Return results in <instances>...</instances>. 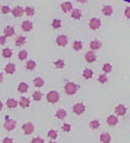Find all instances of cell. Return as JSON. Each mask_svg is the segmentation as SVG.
Returning <instances> with one entry per match:
<instances>
[{
	"mask_svg": "<svg viewBox=\"0 0 130 143\" xmlns=\"http://www.w3.org/2000/svg\"><path fill=\"white\" fill-rule=\"evenodd\" d=\"M64 90H65V92L68 94V95H73L77 92V90H78V87L75 83H72V82H69L65 85L64 87Z\"/></svg>",
	"mask_w": 130,
	"mask_h": 143,
	"instance_id": "1",
	"label": "cell"
},
{
	"mask_svg": "<svg viewBox=\"0 0 130 143\" xmlns=\"http://www.w3.org/2000/svg\"><path fill=\"white\" fill-rule=\"evenodd\" d=\"M47 99L50 103L55 104L59 100V95L56 91H50L47 96Z\"/></svg>",
	"mask_w": 130,
	"mask_h": 143,
	"instance_id": "2",
	"label": "cell"
},
{
	"mask_svg": "<svg viewBox=\"0 0 130 143\" xmlns=\"http://www.w3.org/2000/svg\"><path fill=\"white\" fill-rule=\"evenodd\" d=\"M15 125H16V122L11 119L6 120L5 122V124H4V127L6 129L7 131H12L13 129H14Z\"/></svg>",
	"mask_w": 130,
	"mask_h": 143,
	"instance_id": "3",
	"label": "cell"
},
{
	"mask_svg": "<svg viewBox=\"0 0 130 143\" xmlns=\"http://www.w3.org/2000/svg\"><path fill=\"white\" fill-rule=\"evenodd\" d=\"M100 25H101V22H100V20L97 19V18L91 19V21H90L89 23V27L91 28L92 30H97L98 28L100 27Z\"/></svg>",
	"mask_w": 130,
	"mask_h": 143,
	"instance_id": "4",
	"label": "cell"
},
{
	"mask_svg": "<svg viewBox=\"0 0 130 143\" xmlns=\"http://www.w3.org/2000/svg\"><path fill=\"white\" fill-rule=\"evenodd\" d=\"M56 43H57L58 46H60V47H64V46L67 45L68 39H67V38L63 35L58 36L57 39H56Z\"/></svg>",
	"mask_w": 130,
	"mask_h": 143,
	"instance_id": "5",
	"label": "cell"
},
{
	"mask_svg": "<svg viewBox=\"0 0 130 143\" xmlns=\"http://www.w3.org/2000/svg\"><path fill=\"white\" fill-rule=\"evenodd\" d=\"M73 111L74 113H76L77 114H81L82 113L85 111V106L82 104H76L73 107Z\"/></svg>",
	"mask_w": 130,
	"mask_h": 143,
	"instance_id": "6",
	"label": "cell"
},
{
	"mask_svg": "<svg viewBox=\"0 0 130 143\" xmlns=\"http://www.w3.org/2000/svg\"><path fill=\"white\" fill-rule=\"evenodd\" d=\"M22 129H23V131H24L25 134H27V135L31 134L33 132V131H34V127H33V125L31 124H24V125L22 126Z\"/></svg>",
	"mask_w": 130,
	"mask_h": 143,
	"instance_id": "7",
	"label": "cell"
},
{
	"mask_svg": "<svg viewBox=\"0 0 130 143\" xmlns=\"http://www.w3.org/2000/svg\"><path fill=\"white\" fill-rule=\"evenodd\" d=\"M23 12H24L23 11V9L20 6H16L12 10V13H13V15H14L15 17H20V16H21L23 13Z\"/></svg>",
	"mask_w": 130,
	"mask_h": 143,
	"instance_id": "8",
	"label": "cell"
},
{
	"mask_svg": "<svg viewBox=\"0 0 130 143\" xmlns=\"http://www.w3.org/2000/svg\"><path fill=\"white\" fill-rule=\"evenodd\" d=\"M21 28L24 31H29L32 30V23L29 21H25L21 24Z\"/></svg>",
	"mask_w": 130,
	"mask_h": 143,
	"instance_id": "9",
	"label": "cell"
},
{
	"mask_svg": "<svg viewBox=\"0 0 130 143\" xmlns=\"http://www.w3.org/2000/svg\"><path fill=\"white\" fill-rule=\"evenodd\" d=\"M126 111H127V110H126V107L124 106H122V105L118 106L115 109V112L118 115H124V114H126Z\"/></svg>",
	"mask_w": 130,
	"mask_h": 143,
	"instance_id": "10",
	"label": "cell"
},
{
	"mask_svg": "<svg viewBox=\"0 0 130 143\" xmlns=\"http://www.w3.org/2000/svg\"><path fill=\"white\" fill-rule=\"evenodd\" d=\"M61 7H62V10H63V12H65V13H67V12L71 11V10L72 9V5H71V4L70 3V2L63 3L61 5Z\"/></svg>",
	"mask_w": 130,
	"mask_h": 143,
	"instance_id": "11",
	"label": "cell"
},
{
	"mask_svg": "<svg viewBox=\"0 0 130 143\" xmlns=\"http://www.w3.org/2000/svg\"><path fill=\"white\" fill-rule=\"evenodd\" d=\"M85 58L88 63H92V62H94L95 60V55L92 51H89L86 54Z\"/></svg>",
	"mask_w": 130,
	"mask_h": 143,
	"instance_id": "12",
	"label": "cell"
},
{
	"mask_svg": "<svg viewBox=\"0 0 130 143\" xmlns=\"http://www.w3.org/2000/svg\"><path fill=\"white\" fill-rule=\"evenodd\" d=\"M5 72H6L7 73L13 74V72H14V71H15V66H14V64H8L6 66H5Z\"/></svg>",
	"mask_w": 130,
	"mask_h": 143,
	"instance_id": "13",
	"label": "cell"
},
{
	"mask_svg": "<svg viewBox=\"0 0 130 143\" xmlns=\"http://www.w3.org/2000/svg\"><path fill=\"white\" fill-rule=\"evenodd\" d=\"M101 47V43L97 40H95V41H92L90 43V48L92 50H96V49H99Z\"/></svg>",
	"mask_w": 130,
	"mask_h": 143,
	"instance_id": "14",
	"label": "cell"
},
{
	"mask_svg": "<svg viewBox=\"0 0 130 143\" xmlns=\"http://www.w3.org/2000/svg\"><path fill=\"white\" fill-rule=\"evenodd\" d=\"M107 122H108V124H109V125L113 126V125H115V124H117V122H118V119L115 117V116L111 115V116H109V117H108V119H107Z\"/></svg>",
	"mask_w": 130,
	"mask_h": 143,
	"instance_id": "15",
	"label": "cell"
},
{
	"mask_svg": "<svg viewBox=\"0 0 130 143\" xmlns=\"http://www.w3.org/2000/svg\"><path fill=\"white\" fill-rule=\"evenodd\" d=\"M4 31H5V36H7V37H11V36H13V34H14V30H13V28L11 27V26L6 27Z\"/></svg>",
	"mask_w": 130,
	"mask_h": 143,
	"instance_id": "16",
	"label": "cell"
},
{
	"mask_svg": "<svg viewBox=\"0 0 130 143\" xmlns=\"http://www.w3.org/2000/svg\"><path fill=\"white\" fill-rule=\"evenodd\" d=\"M20 106H21V107H27L29 105V100L28 99V98H21V100H20Z\"/></svg>",
	"mask_w": 130,
	"mask_h": 143,
	"instance_id": "17",
	"label": "cell"
},
{
	"mask_svg": "<svg viewBox=\"0 0 130 143\" xmlns=\"http://www.w3.org/2000/svg\"><path fill=\"white\" fill-rule=\"evenodd\" d=\"M100 140H101V141H103V143H109L110 140H111V136H110L108 133H104V134H103V135H101Z\"/></svg>",
	"mask_w": 130,
	"mask_h": 143,
	"instance_id": "18",
	"label": "cell"
},
{
	"mask_svg": "<svg viewBox=\"0 0 130 143\" xmlns=\"http://www.w3.org/2000/svg\"><path fill=\"white\" fill-rule=\"evenodd\" d=\"M103 15H111V13H112V8L111 6H109V5H106V6L103 7Z\"/></svg>",
	"mask_w": 130,
	"mask_h": 143,
	"instance_id": "19",
	"label": "cell"
},
{
	"mask_svg": "<svg viewBox=\"0 0 130 143\" xmlns=\"http://www.w3.org/2000/svg\"><path fill=\"white\" fill-rule=\"evenodd\" d=\"M28 90V85L26 83H21L19 86H18V90L21 93H24V92L27 91Z\"/></svg>",
	"mask_w": 130,
	"mask_h": 143,
	"instance_id": "20",
	"label": "cell"
},
{
	"mask_svg": "<svg viewBox=\"0 0 130 143\" xmlns=\"http://www.w3.org/2000/svg\"><path fill=\"white\" fill-rule=\"evenodd\" d=\"M33 83H34V85L36 86V87H41V86H43V84H44V81H43V80L41 79V78H36L35 80H33Z\"/></svg>",
	"mask_w": 130,
	"mask_h": 143,
	"instance_id": "21",
	"label": "cell"
},
{
	"mask_svg": "<svg viewBox=\"0 0 130 143\" xmlns=\"http://www.w3.org/2000/svg\"><path fill=\"white\" fill-rule=\"evenodd\" d=\"M71 17L74 18V19H79V18L81 17V13L79 11L78 9H75L72 11V13H71Z\"/></svg>",
	"mask_w": 130,
	"mask_h": 143,
	"instance_id": "22",
	"label": "cell"
},
{
	"mask_svg": "<svg viewBox=\"0 0 130 143\" xmlns=\"http://www.w3.org/2000/svg\"><path fill=\"white\" fill-rule=\"evenodd\" d=\"M6 105L9 108H14L16 107L17 106V102L15 101L14 99H9L8 101L6 102Z\"/></svg>",
	"mask_w": 130,
	"mask_h": 143,
	"instance_id": "23",
	"label": "cell"
},
{
	"mask_svg": "<svg viewBox=\"0 0 130 143\" xmlns=\"http://www.w3.org/2000/svg\"><path fill=\"white\" fill-rule=\"evenodd\" d=\"M56 116L59 119H63L66 116V112L63 109H60L56 112Z\"/></svg>",
	"mask_w": 130,
	"mask_h": 143,
	"instance_id": "24",
	"label": "cell"
},
{
	"mask_svg": "<svg viewBox=\"0 0 130 143\" xmlns=\"http://www.w3.org/2000/svg\"><path fill=\"white\" fill-rule=\"evenodd\" d=\"M92 75H93V72H92L90 69L85 70L83 72V76L86 78V79H90V78L92 77Z\"/></svg>",
	"mask_w": 130,
	"mask_h": 143,
	"instance_id": "25",
	"label": "cell"
},
{
	"mask_svg": "<svg viewBox=\"0 0 130 143\" xmlns=\"http://www.w3.org/2000/svg\"><path fill=\"white\" fill-rule=\"evenodd\" d=\"M3 56L5 58H9L12 56V51L9 49V48H5L3 50Z\"/></svg>",
	"mask_w": 130,
	"mask_h": 143,
	"instance_id": "26",
	"label": "cell"
},
{
	"mask_svg": "<svg viewBox=\"0 0 130 143\" xmlns=\"http://www.w3.org/2000/svg\"><path fill=\"white\" fill-rule=\"evenodd\" d=\"M36 66V63L34 61H28L26 64V68L28 70H33Z\"/></svg>",
	"mask_w": 130,
	"mask_h": 143,
	"instance_id": "27",
	"label": "cell"
},
{
	"mask_svg": "<svg viewBox=\"0 0 130 143\" xmlns=\"http://www.w3.org/2000/svg\"><path fill=\"white\" fill-rule=\"evenodd\" d=\"M41 98H42V95L39 91H36L33 93V98L36 101H39V100L41 99Z\"/></svg>",
	"mask_w": 130,
	"mask_h": 143,
	"instance_id": "28",
	"label": "cell"
},
{
	"mask_svg": "<svg viewBox=\"0 0 130 143\" xmlns=\"http://www.w3.org/2000/svg\"><path fill=\"white\" fill-rule=\"evenodd\" d=\"M25 41V38L22 37V36H20L16 39V45L17 46H21Z\"/></svg>",
	"mask_w": 130,
	"mask_h": 143,
	"instance_id": "29",
	"label": "cell"
},
{
	"mask_svg": "<svg viewBox=\"0 0 130 143\" xmlns=\"http://www.w3.org/2000/svg\"><path fill=\"white\" fill-rule=\"evenodd\" d=\"M19 56L20 60H24L26 59V57H27V52H26L25 50H21L19 53V56Z\"/></svg>",
	"mask_w": 130,
	"mask_h": 143,
	"instance_id": "30",
	"label": "cell"
},
{
	"mask_svg": "<svg viewBox=\"0 0 130 143\" xmlns=\"http://www.w3.org/2000/svg\"><path fill=\"white\" fill-rule=\"evenodd\" d=\"M81 47H82L81 42H79V41H75V42H74V44H73V48H74V49L78 51V50H80Z\"/></svg>",
	"mask_w": 130,
	"mask_h": 143,
	"instance_id": "31",
	"label": "cell"
},
{
	"mask_svg": "<svg viewBox=\"0 0 130 143\" xmlns=\"http://www.w3.org/2000/svg\"><path fill=\"white\" fill-rule=\"evenodd\" d=\"M25 13L28 16H32L34 15V9L31 7H26Z\"/></svg>",
	"mask_w": 130,
	"mask_h": 143,
	"instance_id": "32",
	"label": "cell"
},
{
	"mask_svg": "<svg viewBox=\"0 0 130 143\" xmlns=\"http://www.w3.org/2000/svg\"><path fill=\"white\" fill-rule=\"evenodd\" d=\"M90 127L92 129H97L99 127V122H97V121H92V122H90Z\"/></svg>",
	"mask_w": 130,
	"mask_h": 143,
	"instance_id": "33",
	"label": "cell"
},
{
	"mask_svg": "<svg viewBox=\"0 0 130 143\" xmlns=\"http://www.w3.org/2000/svg\"><path fill=\"white\" fill-rule=\"evenodd\" d=\"M55 64L56 68H63V66H64V63H63V60H58V61L55 62Z\"/></svg>",
	"mask_w": 130,
	"mask_h": 143,
	"instance_id": "34",
	"label": "cell"
},
{
	"mask_svg": "<svg viewBox=\"0 0 130 143\" xmlns=\"http://www.w3.org/2000/svg\"><path fill=\"white\" fill-rule=\"evenodd\" d=\"M53 27L55 29H58V28L61 27V22L59 20H53Z\"/></svg>",
	"mask_w": 130,
	"mask_h": 143,
	"instance_id": "35",
	"label": "cell"
},
{
	"mask_svg": "<svg viewBox=\"0 0 130 143\" xmlns=\"http://www.w3.org/2000/svg\"><path fill=\"white\" fill-rule=\"evenodd\" d=\"M103 70L105 72H110L111 71V64H104V66H103Z\"/></svg>",
	"mask_w": 130,
	"mask_h": 143,
	"instance_id": "36",
	"label": "cell"
},
{
	"mask_svg": "<svg viewBox=\"0 0 130 143\" xmlns=\"http://www.w3.org/2000/svg\"><path fill=\"white\" fill-rule=\"evenodd\" d=\"M56 132H55V131H50L48 132V137L51 139H53V140H55V139H56Z\"/></svg>",
	"mask_w": 130,
	"mask_h": 143,
	"instance_id": "37",
	"label": "cell"
},
{
	"mask_svg": "<svg viewBox=\"0 0 130 143\" xmlns=\"http://www.w3.org/2000/svg\"><path fill=\"white\" fill-rule=\"evenodd\" d=\"M98 80H99L101 83H104V82H106V80H107V77H106L105 74H103V75L100 76Z\"/></svg>",
	"mask_w": 130,
	"mask_h": 143,
	"instance_id": "38",
	"label": "cell"
},
{
	"mask_svg": "<svg viewBox=\"0 0 130 143\" xmlns=\"http://www.w3.org/2000/svg\"><path fill=\"white\" fill-rule=\"evenodd\" d=\"M31 143H44V140L40 138H35L32 140Z\"/></svg>",
	"mask_w": 130,
	"mask_h": 143,
	"instance_id": "39",
	"label": "cell"
},
{
	"mask_svg": "<svg viewBox=\"0 0 130 143\" xmlns=\"http://www.w3.org/2000/svg\"><path fill=\"white\" fill-rule=\"evenodd\" d=\"M10 11H11L10 8L7 6H3V8H2V13H8Z\"/></svg>",
	"mask_w": 130,
	"mask_h": 143,
	"instance_id": "40",
	"label": "cell"
},
{
	"mask_svg": "<svg viewBox=\"0 0 130 143\" xmlns=\"http://www.w3.org/2000/svg\"><path fill=\"white\" fill-rule=\"evenodd\" d=\"M63 130L64 131V132H70V130H71V126H70L69 124H64V125L63 126Z\"/></svg>",
	"mask_w": 130,
	"mask_h": 143,
	"instance_id": "41",
	"label": "cell"
},
{
	"mask_svg": "<svg viewBox=\"0 0 130 143\" xmlns=\"http://www.w3.org/2000/svg\"><path fill=\"white\" fill-rule=\"evenodd\" d=\"M125 15L127 16V18H130V7H127L125 11Z\"/></svg>",
	"mask_w": 130,
	"mask_h": 143,
	"instance_id": "42",
	"label": "cell"
},
{
	"mask_svg": "<svg viewBox=\"0 0 130 143\" xmlns=\"http://www.w3.org/2000/svg\"><path fill=\"white\" fill-rule=\"evenodd\" d=\"M5 43V36H1L0 37V45H4Z\"/></svg>",
	"mask_w": 130,
	"mask_h": 143,
	"instance_id": "43",
	"label": "cell"
},
{
	"mask_svg": "<svg viewBox=\"0 0 130 143\" xmlns=\"http://www.w3.org/2000/svg\"><path fill=\"white\" fill-rule=\"evenodd\" d=\"M3 143H13V140L9 138H5V140H3Z\"/></svg>",
	"mask_w": 130,
	"mask_h": 143,
	"instance_id": "44",
	"label": "cell"
},
{
	"mask_svg": "<svg viewBox=\"0 0 130 143\" xmlns=\"http://www.w3.org/2000/svg\"><path fill=\"white\" fill-rule=\"evenodd\" d=\"M78 2H79V3H85L87 0H77Z\"/></svg>",
	"mask_w": 130,
	"mask_h": 143,
	"instance_id": "45",
	"label": "cell"
},
{
	"mask_svg": "<svg viewBox=\"0 0 130 143\" xmlns=\"http://www.w3.org/2000/svg\"><path fill=\"white\" fill-rule=\"evenodd\" d=\"M2 79H3V74L0 73V82L2 81Z\"/></svg>",
	"mask_w": 130,
	"mask_h": 143,
	"instance_id": "46",
	"label": "cell"
},
{
	"mask_svg": "<svg viewBox=\"0 0 130 143\" xmlns=\"http://www.w3.org/2000/svg\"><path fill=\"white\" fill-rule=\"evenodd\" d=\"M2 107H3V104H2L1 102H0V110L2 109Z\"/></svg>",
	"mask_w": 130,
	"mask_h": 143,
	"instance_id": "47",
	"label": "cell"
},
{
	"mask_svg": "<svg viewBox=\"0 0 130 143\" xmlns=\"http://www.w3.org/2000/svg\"><path fill=\"white\" fill-rule=\"evenodd\" d=\"M124 1H126V2H129V3H130V0H124Z\"/></svg>",
	"mask_w": 130,
	"mask_h": 143,
	"instance_id": "48",
	"label": "cell"
},
{
	"mask_svg": "<svg viewBox=\"0 0 130 143\" xmlns=\"http://www.w3.org/2000/svg\"><path fill=\"white\" fill-rule=\"evenodd\" d=\"M51 143H55V142H51Z\"/></svg>",
	"mask_w": 130,
	"mask_h": 143,
	"instance_id": "49",
	"label": "cell"
}]
</instances>
